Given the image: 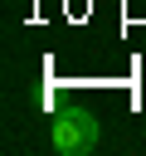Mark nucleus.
<instances>
[{"label":"nucleus","mask_w":146,"mask_h":156,"mask_svg":"<svg viewBox=\"0 0 146 156\" xmlns=\"http://www.w3.org/2000/svg\"><path fill=\"white\" fill-rule=\"evenodd\" d=\"M97 136H102V127H97L92 112H73V117H58L49 127V146L58 156H88L97 146Z\"/></svg>","instance_id":"1"}]
</instances>
